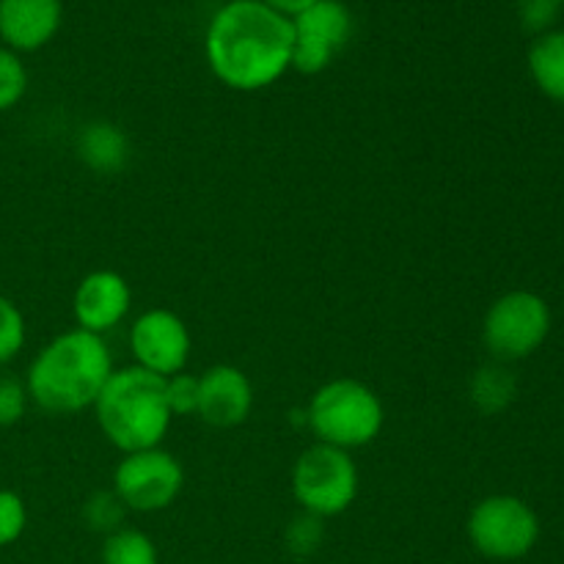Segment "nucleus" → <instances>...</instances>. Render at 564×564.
I'll use <instances>...</instances> for the list:
<instances>
[{"label": "nucleus", "instance_id": "423d86ee", "mask_svg": "<svg viewBox=\"0 0 564 564\" xmlns=\"http://www.w3.org/2000/svg\"><path fill=\"white\" fill-rule=\"evenodd\" d=\"M466 534L471 549L485 560L518 562L538 545L540 518L518 496L496 494L474 505L468 512Z\"/></svg>", "mask_w": 564, "mask_h": 564}, {"label": "nucleus", "instance_id": "b1692460", "mask_svg": "<svg viewBox=\"0 0 564 564\" xmlns=\"http://www.w3.org/2000/svg\"><path fill=\"white\" fill-rule=\"evenodd\" d=\"M284 540H286V549H290L295 556H312L314 551L319 549V543H323V521L301 512V516L290 523Z\"/></svg>", "mask_w": 564, "mask_h": 564}, {"label": "nucleus", "instance_id": "4468645a", "mask_svg": "<svg viewBox=\"0 0 564 564\" xmlns=\"http://www.w3.org/2000/svg\"><path fill=\"white\" fill-rule=\"evenodd\" d=\"M77 154L97 174H119L130 160V138L113 121H91L77 135Z\"/></svg>", "mask_w": 564, "mask_h": 564}, {"label": "nucleus", "instance_id": "f3484780", "mask_svg": "<svg viewBox=\"0 0 564 564\" xmlns=\"http://www.w3.org/2000/svg\"><path fill=\"white\" fill-rule=\"evenodd\" d=\"M102 564H160L158 545L141 529L121 527L105 534Z\"/></svg>", "mask_w": 564, "mask_h": 564}, {"label": "nucleus", "instance_id": "2eb2a0df", "mask_svg": "<svg viewBox=\"0 0 564 564\" xmlns=\"http://www.w3.org/2000/svg\"><path fill=\"white\" fill-rule=\"evenodd\" d=\"M527 64L534 86L551 102L564 105V31H556L554 28V31L534 36L527 55Z\"/></svg>", "mask_w": 564, "mask_h": 564}, {"label": "nucleus", "instance_id": "a211bd4d", "mask_svg": "<svg viewBox=\"0 0 564 564\" xmlns=\"http://www.w3.org/2000/svg\"><path fill=\"white\" fill-rule=\"evenodd\" d=\"M28 94V66L20 53L0 44V113L17 108Z\"/></svg>", "mask_w": 564, "mask_h": 564}, {"label": "nucleus", "instance_id": "9b49d317", "mask_svg": "<svg viewBox=\"0 0 564 564\" xmlns=\"http://www.w3.org/2000/svg\"><path fill=\"white\" fill-rule=\"evenodd\" d=\"M132 306V290L116 270H94L83 275L72 295V314L80 330L105 336L119 328Z\"/></svg>", "mask_w": 564, "mask_h": 564}, {"label": "nucleus", "instance_id": "f03ea898", "mask_svg": "<svg viewBox=\"0 0 564 564\" xmlns=\"http://www.w3.org/2000/svg\"><path fill=\"white\" fill-rule=\"evenodd\" d=\"M113 369V356L102 336L72 328L33 356L25 389L33 405L44 413L72 416L94 408Z\"/></svg>", "mask_w": 564, "mask_h": 564}, {"label": "nucleus", "instance_id": "393cba45", "mask_svg": "<svg viewBox=\"0 0 564 564\" xmlns=\"http://www.w3.org/2000/svg\"><path fill=\"white\" fill-rule=\"evenodd\" d=\"M562 11V0H518V20H521L523 31L549 33L554 31V22Z\"/></svg>", "mask_w": 564, "mask_h": 564}, {"label": "nucleus", "instance_id": "bb28decb", "mask_svg": "<svg viewBox=\"0 0 564 564\" xmlns=\"http://www.w3.org/2000/svg\"><path fill=\"white\" fill-rule=\"evenodd\" d=\"M562 6H564V0H562Z\"/></svg>", "mask_w": 564, "mask_h": 564}, {"label": "nucleus", "instance_id": "412c9836", "mask_svg": "<svg viewBox=\"0 0 564 564\" xmlns=\"http://www.w3.org/2000/svg\"><path fill=\"white\" fill-rule=\"evenodd\" d=\"M28 507L25 499L14 490L0 488V549H9L25 534Z\"/></svg>", "mask_w": 564, "mask_h": 564}, {"label": "nucleus", "instance_id": "a878e982", "mask_svg": "<svg viewBox=\"0 0 564 564\" xmlns=\"http://www.w3.org/2000/svg\"><path fill=\"white\" fill-rule=\"evenodd\" d=\"M262 3H268L270 9L281 11L284 17H295L301 14L303 9H308L312 3H317V0H262Z\"/></svg>", "mask_w": 564, "mask_h": 564}, {"label": "nucleus", "instance_id": "ddd939ff", "mask_svg": "<svg viewBox=\"0 0 564 564\" xmlns=\"http://www.w3.org/2000/svg\"><path fill=\"white\" fill-rule=\"evenodd\" d=\"M61 22V0H0V44L20 55L47 47Z\"/></svg>", "mask_w": 564, "mask_h": 564}, {"label": "nucleus", "instance_id": "6ab92c4d", "mask_svg": "<svg viewBox=\"0 0 564 564\" xmlns=\"http://www.w3.org/2000/svg\"><path fill=\"white\" fill-rule=\"evenodd\" d=\"M28 341V325L20 306L11 297L0 295V367L14 361Z\"/></svg>", "mask_w": 564, "mask_h": 564}, {"label": "nucleus", "instance_id": "39448f33", "mask_svg": "<svg viewBox=\"0 0 564 564\" xmlns=\"http://www.w3.org/2000/svg\"><path fill=\"white\" fill-rule=\"evenodd\" d=\"M358 466L350 452L314 444L292 466V496L306 516L328 521L358 499Z\"/></svg>", "mask_w": 564, "mask_h": 564}, {"label": "nucleus", "instance_id": "f257e3e1", "mask_svg": "<svg viewBox=\"0 0 564 564\" xmlns=\"http://www.w3.org/2000/svg\"><path fill=\"white\" fill-rule=\"evenodd\" d=\"M207 66L235 91H262L292 69V20L262 0H229L204 33Z\"/></svg>", "mask_w": 564, "mask_h": 564}, {"label": "nucleus", "instance_id": "6e6552de", "mask_svg": "<svg viewBox=\"0 0 564 564\" xmlns=\"http://www.w3.org/2000/svg\"><path fill=\"white\" fill-rule=\"evenodd\" d=\"M185 488V468L163 446L130 452L113 468V494L127 512H163L180 499Z\"/></svg>", "mask_w": 564, "mask_h": 564}, {"label": "nucleus", "instance_id": "9d476101", "mask_svg": "<svg viewBox=\"0 0 564 564\" xmlns=\"http://www.w3.org/2000/svg\"><path fill=\"white\" fill-rule=\"evenodd\" d=\"M130 350L135 367L160 375V378H171L176 372H185L187 361H191V328L171 308H149L132 319Z\"/></svg>", "mask_w": 564, "mask_h": 564}, {"label": "nucleus", "instance_id": "5701e85b", "mask_svg": "<svg viewBox=\"0 0 564 564\" xmlns=\"http://www.w3.org/2000/svg\"><path fill=\"white\" fill-rule=\"evenodd\" d=\"M28 405H31V397H28L25 380L0 372V427H14L25 416Z\"/></svg>", "mask_w": 564, "mask_h": 564}, {"label": "nucleus", "instance_id": "7ed1b4c3", "mask_svg": "<svg viewBox=\"0 0 564 564\" xmlns=\"http://www.w3.org/2000/svg\"><path fill=\"white\" fill-rule=\"evenodd\" d=\"M91 411L108 444L121 455L163 446L174 422L165 402V378L135 364L113 369Z\"/></svg>", "mask_w": 564, "mask_h": 564}, {"label": "nucleus", "instance_id": "aec40b11", "mask_svg": "<svg viewBox=\"0 0 564 564\" xmlns=\"http://www.w3.org/2000/svg\"><path fill=\"white\" fill-rule=\"evenodd\" d=\"M124 516H127V507L121 505V499L113 494V490H108V494L99 490V494H94L91 499L83 505V518H86V523L94 529V532H102V534L116 532V529L124 527Z\"/></svg>", "mask_w": 564, "mask_h": 564}, {"label": "nucleus", "instance_id": "f8f14e48", "mask_svg": "<svg viewBox=\"0 0 564 564\" xmlns=\"http://www.w3.org/2000/svg\"><path fill=\"white\" fill-rule=\"evenodd\" d=\"M253 411V383L240 367L215 364L198 375V411L204 424L218 430L240 427Z\"/></svg>", "mask_w": 564, "mask_h": 564}, {"label": "nucleus", "instance_id": "dca6fc26", "mask_svg": "<svg viewBox=\"0 0 564 564\" xmlns=\"http://www.w3.org/2000/svg\"><path fill=\"white\" fill-rule=\"evenodd\" d=\"M518 383L516 375L501 364L482 367L471 380V402L482 413H499L516 400Z\"/></svg>", "mask_w": 564, "mask_h": 564}, {"label": "nucleus", "instance_id": "1a4fd4ad", "mask_svg": "<svg viewBox=\"0 0 564 564\" xmlns=\"http://www.w3.org/2000/svg\"><path fill=\"white\" fill-rule=\"evenodd\" d=\"M292 20V69L319 75L352 39V11L341 0H317Z\"/></svg>", "mask_w": 564, "mask_h": 564}, {"label": "nucleus", "instance_id": "0eeeda50", "mask_svg": "<svg viewBox=\"0 0 564 564\" xmlns=\"http://www.w3.org/2000/svg\"><path fill=\"white\" fill-rule=\"evenodd\" d=\"M551 334V308L545 297L529 290H512L494 301L482 319V341L499 361L534 356Z\"/></svg>", "mask_w": 564, "mask_h": 564}, {"label": "nucleus", "instance_id": "20e7f679", "mask_svg": "<svg viewBox=\"0 0 564 564\" xmlns=\"http://www.w3.org/2000/svg\"><path fill=\"white\" fill-rule=\"evenodd\" d=\"M306 424L317 444L352 452L383 433L386 408L372 386L356 378H336L312 394Z\"/></svg>", "mask_w": 564, "mask_h": 564}, {"label": "nucleus", "instance_id": "4be33fe9", "mask_svg": "<svg viewBox=\"0 0 564 564\" xmlns=\"http://www.w3.org/2000/svg\"><path fill=\"white\" fill-rule=\"evenodd\" d=\"M165 402L171 416H193L198 411V375L185 369L165 378Z\"/></svg>", "mask_w": 564, "mask_h": 564}]
</instances>
